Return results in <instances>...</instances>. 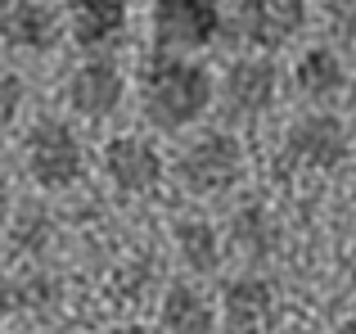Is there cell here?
I'll list each match as a JSON object with an SVG mask.
<instances>
[{
  "label": "cell",
  "instance_id": "19",
  "mask_svg": "<svg viewBox=\"0 0 356 334\" xmlns=\"http://www.w3.org/2000/svg\"><path fill=\"white\" fill-rule=\"evenodd\" d=\"M23 100H27V81H23V72H18L14 63L0 54V127L14 122V118L23 113Z\"/></svg>",
  "mask_w": 356,
  "mask_h": 334
},
{
  "label": "cell",
  "instance_id": "11",
  "mask_svg": "<svg viewBox=\"0 0 356 334\" xmlns=\"http://www.w3.org/2000/svg\"><path fill=\"white\" fill-rule=\"evenodd\" d=\"M63 14L45 0H0V41L18 54H45L59 45Z\"/></svg>",
  "mask_w": 356,
  "mask_h": 334
},
{
  "label": "cell",
  "instance_id": "5",
  "mask_svg": "<svg viewBox=\"0 0 356 334\" xmlns=\"http://www.w3.org/2000/svg\"><path fill=\"white\" fill-rule=\"evenodd\" d=\"M348 154H352V132L330 109L302 113L284 136V159L298 172H334V167L348 163Z\"/></svg>",
  "mask_w": 356,
  "mask_h": 334
},
{
  "label": "cell",
  "instance_id": "8",
  "mask_svg": "<svg viewBox=\"0 0 356 334\" xmlns=\"http://www.w3.org/2000/svg\"><path fill=\"white\" fill-rule=\"evenodd\" d=\"M217 95L235 118L257 122V118H266L270 109H275V100H280V68L266 59V54H243V59H235L226 68Z\"/></svg>",
  "mask_w": 356,
  "mask_h": 334
},
{
  "label": "cell",
  "instance_id": "3",
  "mask_svg": "<svg viewBox=\"0 0 356 334\" xmlns=\"http://www.w3.org/2000/svg\"><path fill=\"white\" fill-rule=\"evenodd\" d=\"M243 167H248V154L235 132H203L181 150L176 176L199 199H221L243 181Z\"/></svg>",
  "mask_w": 356,
  "mask_h": 334
},
{
  "label": "cell",
  "instance_id": "7",
  "mask_svg": "<svg viewBox=\"0 0 356 334\" xmlns=\"http://www.w3.org/2000/svg\"><path fill=\"white\" fill-rule=\"evenodd\" d=\"M63 90H68V104H72L77 118L104 122V118H113L122 109V100H127V77H122L118 59H108V54H86V59L68 72V86Z\"/></svg>",
  "mask_w": 356,
  "mask_h": 334
},
{
  "label": "cell",
  "instance_id": "18",
  "mask_svg": "<svg viewBox=\"0 0 356 334\" xmlns=\"http://www.w3.org/2000/svg\"><path fill=\"white\" fill-rule=\"evenodd\" d=\"M50 212L45 208H32V203H27V208H18L14 212V221H9V239H14V248L23 257H36L41 253L45 244H50Z\"/></svg>",
  "mask_w": 356,
  "mask_h": 334
},
{
  "label": "cell",
  "instance_id": "1",
  "mask_svg": "<svg viewBox=\"0 0 356 334\" xmlns=\"http://www.w3.org/2000/svg\"><path fill=\"white\" fill-rule=\"evenodd\" d=\"M217 100V81L194 54L154 50L140 68V113L158 132H185L203 122Z\"/></svg>",
  "mask_w": 356,
  "mask_h": 334
},
{
  "label": "cell",
  "instance_id": "17",
  "mask_svg": "<svg viewBox=\"0 0 356 334\" xmlns=\"http://www.w3.org/2000/svg\"><path fill=\"white\" fill-rule=\"evenodd\" d=\"M230 244L248 262H266L275 253L280 230H275V217L266 212V203H243V208H235V217H230Z\"/></svg>",
  "mask_w": 356,
  "mask_h": 334
},
{
  "label": "cell",
  "instance_id": "15",
  "mask_svg": "<svg viewBox=\"0 0 356 334\" xmlns=\"http://www.w3.org/2000/svg\"><path fill=\"white\" fill-rule=\"evenodd\" d=\"M221 312L212 308V299H203L194 285H172L158 303V321L163 334H212Z\"/></svg>",
  "mask_w": 356,
  "mask_h": 334
},
{
  "label": "cell",
  "instance_id": "4",
  "mask_svg": "<svg viewBox=\"0 0 356 334\" xmlns=\"http://www.w3.org/2000/svg\"><path fill=\"white\" fill-rule=\"evenodd\" d=\"M149 32H154V45L167 54H199L226 32V5L221 0H154Z\"/></svg>",
  "mask_w": 356,
  "mask_h": 334
},
{
  "label": "cell",
  "instance_id": "16",
  "mask_svg": "<svg viewBox=\"0 0 356 334\" xmlns=\"http://www.w3.org/2000/svg\"><path fill=\"white\" fill-rule=\"evenodd\" d=\"M172 239H176V253L181 262L190 267L194 276H212L226 257V244H221V230L212 226L208 217H181L172 226Z\"/></svg>",
  "mask_w": 356,
  "mask_h": 334
},
{
  "label": "cell",
  "instance_id": "6",
  "mask_svg": "<svg viewBox=\"0 0 356 334\" xmlns=\"http://www.w3.org/2000/svg\"><path fill=\"white\" fill-rule=\"evenodd\" d=\"M230 23L243 45H252L257 54H275L307 27V0H235Z\"/></svg>",
  "mask_w": 356,
  "mask_h": 334
},
{
  "label": "cell",
  "instance_id": "25",
  "mask_svg": "<svg viewBox=\"0 0 356 334\" xmlns=\"http://www.w3.org/2000/svg\"><path fill=\"white\" fill-rule=\"evenodd\" d=\"M352 208H356V185H352Z\"/></svg>",
  "mask_w": 356,
  "mask_h": 334
},
{
  "label": "cell",
  "instance_id": "12",
  "mask_svg": "<svg viewBox=\"0 0 356 334\" xmlns=\"http://www.w3.org/2000/svg\"><path fill=\"white\" fill-rule=\"evenodd\" d=\"M221 321L230 334H261L275 317V285L266 276H235L221 289Z\"/></svg>",
  "mask_w": 356,
  "mask_h": 334
},
{
  "label": "cell",
  "instance_id": "13",
  "mask_svg": "<svg viewBox=\"0 0 356 334\" xmlns=\"http://www.w3.org/2000/svg\"><path fill=\"white\" fill-rule=\"evenodd\" d=\"M59 303H63V280L45 267H18L14 276L0 280V312L5 317L36 321V317H50Z\"/></svg>",
  "mask_w": 356,
  "mask_h": 334
},
{
  "label": "cell",
  "instance_id": "2",
  "mask_svg": "<svg viewBox=\"0 0 356 334\" xmlns=\"http://www.w3.org/2000/svg\"><path fill=\"white\" fill-rule=\"evenodd\" d=\"M23 172L45 194L72 190L86 176V150H81L77 132L59 118H41L23 141Z\"/></svg>",
  "mask_w": 356,
  "mask_h": 334
},
{
  "label": "cell",
  "instance_id": "9",
  "mask_svg": "<svg viewBox=\"0 0 356 334\" xmlns=\"http://www.w3.org/2000/svg\"><path fill=\"white\" fill-rule=\"evenodd\" d=\"M99 163H104V176L113 181V190L131 194V199L154 194L167 176V163L149 136H113L99 154Z\"/></svg>",
  "mask_w": 356,
  "mask_h": 334
},
{
  "label": "cell",
  "instance_id": "24",
  "mask_svg": "<svg viewBox=\"0 0 356 334\" xmlns=\"http://www.w3.org/2000/svg\"><path fill=\"white\" fill-rule=\"evenodd\" d=\"M334 334H356V321H343V326L334 330Z\"/></svg>",
  "mask_w": 356,
  "mask_h": 334
},
{
  "label": "cell",
  "instance_id": "23",
  "mask_svg": "<svg viewBox=\"0 0 356 334\" xmlns=\"http://www.w3.org/2000/svg\"><path fill=\"white\" fill-rule=\"evenodd\" d=\"M348 271H352V280H356V235H352V248H348Z\"/></svg>",
  "mask_w": 356,
  "mask_h": 334
},
{
  "label": "cell",
  "instance_id": "26",
  "mask_svg": "<svg viewBox=\"0 0 356 334\" xmlns=\"http://www.w3.org/2000/svg\"><path fill=\"white\" fill-rule=\"evenodd\" d=\"M0 334H14V330H0Z\"/></svg>",
  "mask_w": 356,
  "mask_h": 334
},
{
  "label": "cell",
  "instance_id": "10",
  "mask_svg": "<svg viewBox=\"0 0 356 334\" xmlns=\"http://www.w3.org/2000/svg\"><path fill=\"white\" fill-rule=\"evenodd\" d=\"M63 32L86 54H108V45L122 41L131 23L127 0H63Z\"/></svg>",
  "mask_w": 356,
  "mask_h": 334
},
{
  "label": "cell",
  "instance_id": "22",
  "mask_svg": "<svg viewBox=\"0 0 356 334\" xmlns=\"http://www.w3.org/2000/svg\"><path fill=\"white\" fill-rule=\"evenodd\" d=\"M9 208V181H5V172H0V212Z\"/></svg>",
  "mask_w": 356,
  "mask_h": 334
},
{
  "label": "cell",
  "instance_id": "14",
  "mask_svg": "<svg viewBox=\"0 0 356 334\" xmlns=\"http://www.w3.org/2000/svg\"><path fill=\"white\" fill-rule=\"evenodd\" d=\"M293 90L302 100H312V104H330V100H339L348 90V63L330 45H312L293 63Z\"/></svg>",
  "mask_w": 356,
  "mask_h": 334
},
{
  "label": "cell",
  "instance_id": "21",
  "mask_svg": "<svg viewBox=\"0 0 356 334\" xmlns=\"http://www.w3.org/2000/svg\"><path fill=\"white\" fill-rule=\"evenodd\" d=\"M108 334H154V330H145V326H113Z\"/></svg>",
  "mask_w": 356,
  "mask_h": 334
},
{
  "label": "cell",
  "instance_id": "20",
  "mask_svg": "<svg viewBox=\"0 0 356 334\" xmlns=\"http://www.w3.org/2000/svg\"><path fill=\"white\" fill-rule=\"evenodd\" d=\"M325 18L343 45H356V0H325Z\"/></svg>",
  "mask_w": 356,
  "mask_h": 334
}]
</instances>
